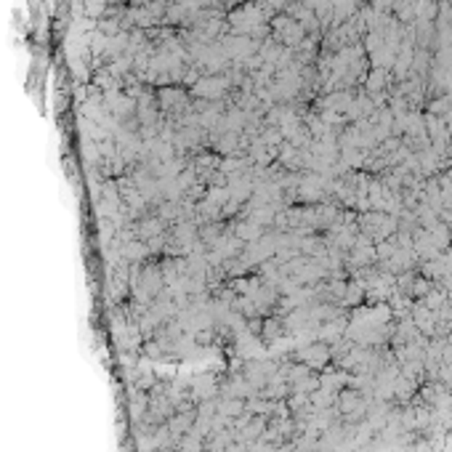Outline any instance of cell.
I'll list each match as a JSON object with an SVG mask.
<instances>
[{
	"instance_id": "6da1fadb",
	"label": "cell",
	"mask_w": 452,
	"mask_h": 452,
	"mask_svg": "<svg viewBox=\"0 0 452 452\" xmlns=\"http://www.w3.org/2000/svg\"><path fill=\"white\" fill-rule=\"evenodd\" d=\"M287 359H293V362H301L306 364L309 370H325V367H330L332 362V346L328 341H322V338H317V341L306 343V346H301L298 352H293Z\"/></svg>"
}]
</instances>
